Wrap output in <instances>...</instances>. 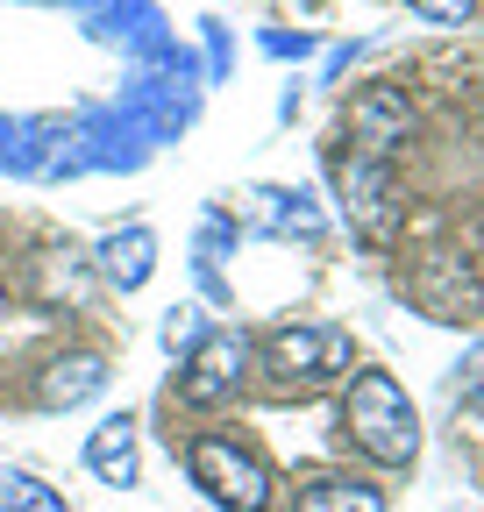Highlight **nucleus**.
I'll list each match as a JSON object with an SVG mask.
<instances>
[{
    "mask_svg": "<svg viewBox=\"0 0 484 512\" xmlns=\"http://www.w3.org/2000/svg\"><path fill=\"white\" fill-rule=\"evenodd\" d=\"M342 427H349V441L363 448V456L385 463V470H406V463L420 456L413 399L399 392V377H385V370H356V377H349V392H342Z\"/></svg>",
    "mask_w": 484,
    "mask_h": 512,
    "instance_id": "f257e3e1",
    "label": "nucleus"
},
{
    "mask_svg": "<svg viewBox=\"0 0 484 512\" xmlns=\"http://www.w3.org/2000/svg\"><path fill=\"white\" fill-rule=\"evenodd\" d=\"M186 470L193 484L221 505V512H264L271 505V470L250 456V448H235L228 434H200L186 448Z\"/></svg>",
    "mask_w": 484,
    "mask_h": 512,
    "instance_id": "f03ea898",
    "label": "nucleus"
},
{
    "mask_svg": "<svg viewBox=\"0 0 484 512\" xmlns=\"http://www.w3.org/2000/svg\"><path fill=\"white\" fill-rule=\"evenodd\" d=\"M257 363L271 370L278 392H321L328 377L349 370V335L342 328H278V335H264Z\"/></svg>",
    "mask_w": 484,
    "mask_h": 512,
    "instance_id": "7ed1b4c3",
    "label": "nucleus"
},
{
    "mask_svg": "<svg viewBox=\"0 0 484 512\" xmlns=\"http://www.w3.org/2000/svg\"><path fill=\"white\" fill-rule=\"evenodd\" d=\"M242 377H250V335H228V328H207L178 370V399L186 406H221L242 392Z\"/></svg>",
    "mask_w": 484,
    "mask_h": 512,
    "instance_id": "20e7f679",
    "label": "nucleus"
},
{
    "mask_svg": "<svg viewBox=\"0 0 484 512\" xmlns=\"http://www.w3.org/2000/svg\"><path fill=\"white\" fill-rule=\"evenodd\" d=\"M335 185H342V207H349V228L363 235V242H392V228H399V200H392V171L378 164V157H342L335 164Z\"/></svg>",
    "mask_w": 484,
    "mask_h": 512,
    "instance_id": "39448f33",
    "label": "nucleus"
},
{
    "mask_svg": "<svg viewBox=\"0 0 484 512\" xmlns=\"http://www.w3.org/2000/svg\"><path fill=\"white\" fill-rule=\"evenodd\" d=\"M406 299L428 320H470L477 313V278H470L463 256L435 249V256H420V264L406 271Z\"/></svg>",
    "mask_w": 484,
    "mask_h": 512,
    "instance_id": "423d86ee",
    "label": "nucleus"
},
{
    "mask_svg": "<svg viewBox=\"0 0 484 512\" xmlns=\"http://www.w3.org/2000/svg\"><path fill=\"white\" fill-rule=\"evenodd\" d=\"M406 136H413V107H406V93L371 86V93L349 100V143H356V157H378V164H385Z\"/></svg>",
    "mask_w": 484,
    "mask_h": 512,
    "instance_id": "0eeeda50",
    "label": "nucleus"
},
{
    "mask_svg": "<svg viewBox=\"0 0 484 512\" xmlns=\"http://www.w3.org/2000/svg\"><path fill=\"white\" fill-rule=\"evenodd\" d=\"M86 463H93V477H100V484L129 491V484L143 477V456H136V420H129V413H107V420L93 427V441H86Z\"/></svg>",
    "mask_w": 484,
    "mask_h": 512,
    "instance_id": "6e6552de",
    "label": "nucleus"
},
{
    "mask_svg": "<svg viewBox=\"0 0 484 512\" xmlns=\"http://www.w3.org/2000/svg\"><path fill=\"white\" fill-rule=\"evenodd\" d=\"M100 384H107V363L100 356H50L43 377H36V399L50 413H72V406H86L100 392Z\"/></svg>",
    "mask_w": 484,
    "mask_h": 512,
    "instance_id": "1a4fd4ad",
    "label": "nucleus"
},
{
    "mask_svg": "<svg viewBox=\"0 0 484 512\" xmlns=\"http://www.w3.org/2000/svg\"><path fill=\"white\" fill-rule=\"evenodd\" d=\"M100 278L107 285H121V292H136V285H150V271H157V235L150 228H121V235H107L100 242Z\"/></svg>",
    "mask_w": 484,
    "mask_h": 512,
    "instance_id": "9d476101",
    "label": "nucleus"
},
{
    "mask_svg": "<svg viewBox=\"0 0 484 512\" xmlns=\"http://www.w3.org/2000/svg\"><path fill=\"white\" fill-rule=\"evenodd\" d=\"M292 512H385V491L356 484V477H314L307 491L292 498Z\"/></svg>",
    "mask_w": 484,
    "mask_h": 512,
    "instance_id": "9b49d317",
    "label": "nucleus"
},
{
    "mask_svg": "<svg viewBox=\"0 0 484 512\" xmlns=\"http://www.w3.org/2000/svg\"><path fill=\"white\" fill-rule=\"evenodd\" d=\"M0 512H65V491L36 470H0Z\"/></svg>",
    "mask_w": 484,
    "mask_h": 512,
    "instance_id": "f8f14e48",
    "label": "nucleus"
},
{
    "mask_svg": "<svg viewBox=\"0 0 484 512\" xmlns=\"http://www.w3.org/2000/svg\"><path fill=\"white\" fill-rule=\"evenodd\" d=\"M207 335V320H200V306H171L164 313V349L171 356H193V342Z\"/></svg>",
    "mask_w": 484,
    "mask_h": 512,
    "instance_id": "ddd939ff",
    "label": "nucleus"
},
{
    "mask_svg": "<svg viewBox=\"0 0 484 512\" xmlns=\"http://www.w3.org/2000/svg\"><path fill=\"white\" fill-rule=\"evenodd\" d=\"M456 392H463V406H470V413H484V342L456 363Z\"/></svg>",
    "mask_w": 484,
    "mask_h": 512,
    "instance_id": "4468645a",
    "label": "nucleus"
},
{
    "mask_svg": "<svg viewBox=\"0 0 484 512\" xmlns=\"http://www.w3.org/2000/svg\"><path fill=\"white\" fill-rule=\"evenodd\" d=\"M278 221H285L292 235H321V214H314L307 200H299V192H285V207H278Z\"/></svg>",
    "mask_w": 484,
    "mask_h": 512,
    "instance_id": "2eb2a0df",
    "label": "nucleus"
},
{
    "mask_svg": "<svg viewBox=\"0 0 484 512\" xmlns=\"http://www.w3.org/2000/svg\"><path fill=\"white\" fill-rule=\"evenodd\" d=\"M413 8L428 15V22H463V15L477 8V0H413Z\"/></svg>",
    "mask_w": 484,
    "mask_h": 512,
    "instance_id": "dca6fc26",
    "label": "nucleus"
},
{
    "mask_svg": "<svg viewBox=\"0 0 484 512\" xmlns=\"http://www.w3.org/2000/svg\"><path fill=\"white\" fill-rule=\"evenodd\" d=\"M264 50H271V57H299V50H307V36H264Z\"/></svg>",
    "mask_w": 484,
    "mask_h": 512,
    "instance_id": "f3484780",
    "label": "nucleus"
}]
</instances>
